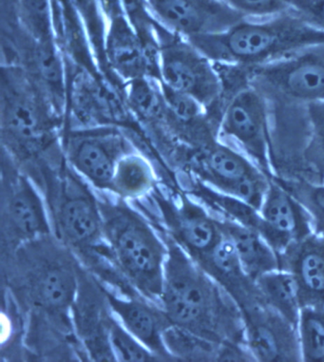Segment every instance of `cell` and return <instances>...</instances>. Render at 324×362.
<instances>
[{
    "instance_id": "26",
    "label": "cell",
    "mask_w": 324,
    "mask_h": 362,
    "mask_svg": "<svg viewBox=\"0 0 324 362\" xmlns=\"http://www.w3.org/2000/svg\"><path fill=\"white\" fill-rule=\"evenodd\" d=\"M297 333L301 361L324 362V308H301Z\"/></svg>"
},
{
    "instance_id": "34",
    "label": "cell",
    "mask_w": 324,
    "mask_h": 362,
    "mask_svg": "<svg viewBox=\"0 0 324 362\" xmlns=\"http://www.w3.org/2000/svg\"><path fill=\"white\" fill-rule=\"evenodd\" d=\"M99 5L102 10V13L108 22L113 21V19L123 16L124 11L122 6V0H98Z\"/></svg>"
},
{
    "instance_id": "27",
    "label": "cell",
    "mask_w": 324,
    "mask_h": 362,
    "mask_svg": "<svg viewBox=\"0 0 324 362\" xmlns=\"http://www.w3.org/2000/svg\"><path fill=\"white\" fill-rule=\"evenodd\" d=\"M124 15L140 37L154 64L160 66L156 18L152 15L148 0H122Z\"/></svg>"
},
{
    "instance_id": "25",
    "label": "cell",
    "mask_w": 324,
    "mask_h": 362,
    "mask_svg": "<svg viewBox=\"0 0 324 362\" xmlns=\"http://www.w3.org/2000/svg\"><path fill=\"white\" fill-rule=\"evenodd\" d=\"M19 23L35 44L57 42L52 0H21Z\"/></svg>"
},
{
    "instance_id": "33",
    "label": "cell",
    "mask_w": 324,
    "mask_h": 362,
    "mask_svg": "<svg viewBox=\"0 0 324 362\" xmlns=\"http://www.w3.org/2000/svg\"><path fill=\"white\" fill-rule=\"evenodd\" d=\"M19 2L21 0H0L1 33L13 34L21 29L18 16Z\"/></svg>"
},
{
    "instance_id": "31",
    "label": "cell",
    "mask_w": 324,
    "mask_h": 362,
    "mask_svg": "<svg viewBox=\"0 0 324 362\" xmlns=\"http://www.w3.org/2000/svg\"><path fill=\"white\" fill-rule=\"evenodd\" d=\"M246 18H270L288 12L292 0H221Z\"/></svg>"
},
{
    "instance_id": "16",
    "label": "cell",
    "mask_w": 324,
    "mask_h": 362,
    "mask_svg": "<svg viewBox=\"0 0 324 362\" xmlns=\"http://www.w3.org/2000/svg\"><path fill=\"white\" fill-rule=\"evenodd\" d=\"M260 214L262 226L259 233L279 256L315 233L311 216L306 207L273 179Z\"/></svg>"
},
{
    "instance_id": "14",
    "label": "cell",
    "mask_w": 324,
    "mask_h": 362,
    "mask_svg": "<svg viewBox=\"0 0 324 362\" xmlns=\"http://www.w3.org/2000/svg\"><path fill=\"white\" fill-rule=\"evenodd\" d=\"M239 309L245 344L252 358L265 362L301 361L297 329L261 300Z\"/></svg>"
},
{
    "instance_id": "5",
    "label": "cell",
    "mask_w": 324,
    "mask_h": 362,
    "mask_svg": "<svg viewBox=\"0 0 324 362\" xmlns=\"http://www.w3.org/2000/svg\"><path fill=\"white\" fill-rule=\"evenodd\" d=\"M33 175H40L45 187L52 230L61 244L87 262H104L108 251L96 190L66 160L59 165H41Z\"/></svg>"
},
{
    "instance_id": "23",
    "label": "cell",
    "mask_w": 324,
    "mask_h": 362,
    "mask_svg": "<svg viewBox=\"0 0 324 362\" xmlns=\"http://www.w3.org/2000/svg\"><path fill=\"white\" fill-rule=\"evenodd\" d=\"M190 194L204 204L209 211L217 214L219 219L228 221L254 229H261L262 217L256 207L234 196L219 192L199 180H191Z\"/></svg>"
},
{
    "instance_id": "3",
    "label": "cell",
    "mask_w": 324,
    "mask_h": 362,
    "mask_svg": "<svg viewBox=\"0 0 324 362\" xmlns=\"http://www.w3.org/2000/svg\"><path fill=\"white\" fill-rule=\"evenodd\" d=\"M216 64L253 69L324 45V31L292 11L265 18H248L217 34L187 38Z\"/></svg>"
},
{
    "instance_id": "10",
    "label": "cell",
    "mask_w": 324,
    "mask_h": 362,
    "mask_svg": "<svg viewBox=\"0 0 324 362\" xmlns=\"http://www.w3.org/2000/svg\"><path fill=\"white\" fill-rule=\"evenodd\" d=\"M2 233L16 247L51 236L48 206L37 184L6 153L2 154Z\"/></svg>"
},
{
    "instance_id": "20",
    "label": "cell",
    "mask_w": 324,
    "mask_h": 362,
    "mask_svg": "<svg viewBox=\"0 0 324 362\" xmlns=\"http://www.w3.org/2000/svg\"><path fill=\"white\" fill-rule=\"evenodd\" d=\"M220 221L224 231L233 243L243 272L252 281L281 268L278 253L259 232L228 221Z\"/></svg>"
},
{
    "instance_id": "21",
    "label": "cell",
    "mask_w": 324,
    "mask_h": 362,
    "mask_svg": "<svg viewBox=\"0 0 324 362\" xmlns=\"http://www.w3.org/2000/svg\"><path fill=\"white\" fill-rule=\"evenodd\" d=\"M254 284L262 303L297 329L303 305L294 273L279 268L258 278Z\"/></svg>"
},
{
    "instance_id": "24",
    "label": "cell",
    "mask_w": 324,
    "mask_h": 362,
    "mask_svg": "<svg viewBox=\"0 0 324 362\" xmlns=\"http://www.w3.org/2000/svg\"><path fill=\"white\" fill-rule=\"evenodd\" d=\"M69 2L81 19L99 70L107 81L119 93L125 95L126 85L113 76L108 66L106 54H105L108 24L98 0H69Z\"/></svg>"
},
{
    "instance_id": "15",
    "label": "cell",
    "mask_w": 324,
    "mask_h": 362,
    "mask_svg": "<svg viewBox=\"0 0 324 362\" xmlns=\"http://www.w3.org/2000/svg\"><path fill=\"white\" fill-rule=\"evenodd\" d=\"M163 26L185 38L217 34L245 19L221 0H148Z\"/></svg>"
},
{
    "instance_id": "28",
    "label": "cell",
    "mask_w": 324,
    "mask_h": 362,
    "mask_svg": "<svg viewBox=\"0 0 324 362\" xmlns=\"http://www.w3.org/2000/svg\"><path fill=\"white\" fill-rule=\"evenodd\" d=\"M274 181L294 196L311 216L315 233L324 234V183L308 180H285L274 176Z\"/></svg>"
},
{
    "instance_id": "13",
    "label": "cell",
    "mask_w": 324,
    "mask_h": 362,
    "mask_svg": "<svg viewBox=\"0 0 324 362\" xmlns=\"http://www.w3.org/2000/svg\"><path fill=\"white\" fill-rule=\"evenodd\" d=\"M249 76L259 87L288 100L306 105L324 101V45L250 69Z\"/></svg>"
},
{
    "instance_id": "32",
    "label": "cell",
    "mask_w": 324,
    "mask_h": 362,
    "mask_svg": "<svg viewBox=\"0 0 324 362\" xmlns=\"http://www.w3.org/2000/svg\"><path fill=\"white\" fill-rule=\"evenodd\" d=\"M290 11L324 31V0H292Z\"/></svg>"
},
{
    "instance_id": "22",
    "label": "cell",
    "mask_w": 324,
    "mask_h": 362,
    "mask_svg": "<svg viewBox=\"0 0 324 362\" xmlns=\"http://www.w3.org/2000/svg\"><path fill=\"white\" fill-rule=\"evenodd\" d=\"M159 186L151 160L138 151L122 157L113 174L109 192L127 202L146 198Z\"/></svg>"
},
{
    "instance_id": "1",
    "label": "cell",
    "mask_w": 324,
    "mask_h": 362,
    "mask_svg": "<svg viewBox=\"0 0 324 362\" xmlns=\"http://www.w3.org/2000/svg\"><path fill=\"white\" fill-rule=\"evenodd\" d=\"M161 235L168 253L158 305L170 325L221 346L234 344L228 341L231 335L245 341L237 325L242 315L224 300L221 287L173 240Z\"/></svg>"
},
{
    "instance_id": "6",
    "label": "cell",
    "mask_w": 324,
    "mask_h": 362,
    "mask_svg": "<svg viewBox=\"0 0 324 362\" xmlns=\"http://www.w3.org/2000/svg\"><path fill=\"white\" fill-rule=\"evenodd\" d=\"M49 237L26 243L16 251L19 286L35 308L65 325L79 296L81 278L68 252L49 242Z\"/></svg>"
},
{
    "instance_id": "19",
    "label": "cell",
    "mask_w": 324,
    "mask_h": 362,
    "mask_svg": "<svg viewBox=\"0 0 324 362\" xmlns=\"http://www.w3.org/2000/svg\"><path fill=\"white\" fill-rule=\"evenodd\" d=\"M281 268L294 273L303 308H324V234L313 233L279 256Z\"/></svg>"
},
{
    "instance_id": "8",
    "label": "cell",
    "mask_w": 324,
    "mask_h": 362,
    "mask_svg": "<svg viewBox=\"0 0 324 362\" xmlns=\"http://www.w3.org/2000/svg\"><path fill=\"white\" fill-rule=\"evenodd\" d=\"M185 168L202 183L259 210L270 186L271 179L245 153L220 139L193 151Z\"/></svg>"
},
{
    "instance_id": "2",
    "label": "cell",
    "mask_w": 324,
    "mask_h": 362,
    "mask_svg": "<svg viewBox=\"0 0 324 362\" xmlns=\"http://www.w3.org/2000/svg\"><path fill=\"white\" fill-rule=\"evenodd\" d=\"M63 125L37 83L22 66L1 65L4 151L22 170L63 156Z\"/></svg>"
},
{
    "instance_id": "12",
    "label": "cell",
    "mask_w": 324,
    "mask_h": 362,
    "mask_svg": "<svg viewBox=\"0 0 324 362\" xmlns=\"http://www.w3.org/2000/svg\"><path fill=\"white\" fill-rule=\"evenodd\" d=\"M161 212L166 233L188 254L194 262H201L223 237L220 219L213 217L200 202L180 194L176 202L167 198L158 186L151 194Z\"/></svg>"
},
{
    "instance_id": "17",
    "label": "cell",
    "mask_w": 324,
    "mask_h": 362,
    "mask_svg": "<svg viewBox=\"0 0 324 362\" xmlns=\"http://www.w3.org/2000/svg\"><path fill=\"white\" fill-rule=\"evenodd\" d=\"M110 310L127 332L158 358L170 359L164 334L170 326L160 306L140 294L122 298L106 286H100Z\"/></svg>"
},
{
    "instance_id": "29",
    "label": "cell",
    "mask_w": 324,
    "mask_h": 362,
    "mask_svg": "<svg viewBox=\"0 0 324 362\" xmlns=\"http://www.w3.org/2000/svg\"><path fill=\"white\" fill-rule=\"evenodd\" d=\"M108 335L110 349L115 361L127 362H146L159 361L151 351L119 322L115 315L110 310L108 317Z\"/></svg>"
},
{
    "instance_id": "30",
    "label": "cell",
    "mask_w": 324,
    "mask_h": 362,
    "mask_svg": "<svg viewBox=\"0 0 324 362\" xmlns=\"http://www.w3.org/2000/svg\"><path fill=\"white\" fill-rule=\"evenodd\" d=\"M306 118L309 139L304 156L307 161L324 174V101L307 104Z\"/></svg>"
},
{
    "instance_id": "4",
    "label": "cell",
    "mask_w": 324,
    "mask_h": 362,
    "mask_svg": "<svg viewBox=\"0 0 324 362\" xmlns=\"http://www.w3.org/2000/svg\"><path fill=\"white\" fill-rule=\"evenodd\" d=\"M96 192L108 259L127 286L158 305L168 258L167 243L129 202Z\"/></svg>"
},
{
    "instance_id": "18",
    "label": "cell",
    "mask_w": 324,
    "mask_h": 362,
    "mask_svg": "<svg viewBox=\"0 0 324 362\" xmlns=\"http://www.w3.org/2000/svg\"><path fill=\"white\" fill-rule=\"evenodd\" d=\"M105 54L113 76L125 85L145 77L160 81L159 66L152 62L125 16L108 22Z\"/></svg>"
},
{
    "instance_id": "9",
    "label": "cell",
    "mask_w": 324,
    "mask_h": 362,
    "mask_svg": "<svg viewBox=\"0 0 324 362\" xmlns=\"http://www.w3.org/2000/svg\"><path fill=\"white\" fill-rule=\"evenodd\" d=\"M60 146L69 167L97 192H109L122 157L138 151L119 127L71 129L60 134Z\"/></svg>"
},
{
    "instance_id": "11",
    "label": "cell",
    "mask_w": 324,
    "mask_h": 362,
    "mask_svg": "<svg viewBox=\"0 0 324 362\" xmlns=\"http://www.w3.org/2000/svg\"><path fill=\"white\" fill-rule=\"evenodd\" d=\"M218 136L232 141L258 168L272 179L270 117L264 93L245 86L232 95L223 107Z\"/></svg>"
},
{
    "instance_id": "7",
    "label": "cell",
    "mask_w": 324,
    "mask_h": 362,
    "mask_svg": "<svg viewBox=\"0 0 324 362\" xmlns=\"http://www.w3.org/2000/svg\"><path fill=\"white\" fill-rule=\"evenodd\" d=\"M156 34L160 81L197 100L212 116L223 95V83L214 63L187 38L170 31L158 21Z\"/></svg>"
}]
</instances>
